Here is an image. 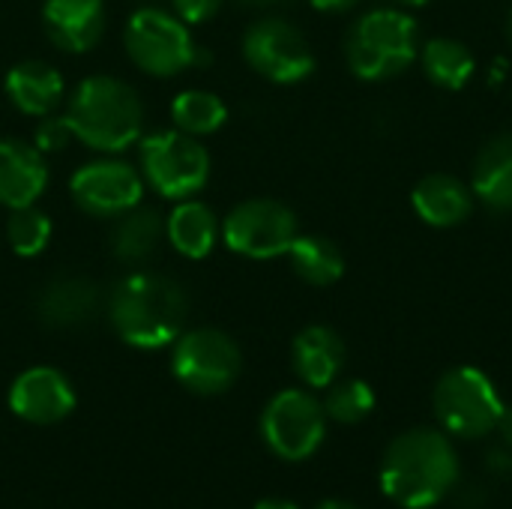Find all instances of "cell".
<instances>
[{
    "label": "cell",
    "instance_id": "18",
    "mask_svg": "<svg viewBox=\"0 0 512 509\" xmlns=\"http://www.w3.org/2000/svg\"><path fill=\"white\" fill-rule=\"evenodd\" d=\"M99 309V288L84 276H57L51 279L36 303L39 318L48 327L69 330L87 324Z\"/></svg>",
    "mask_w": 512,
    "mask_h": 509
},
{
    "label": "cell",
    "instance_id": "26",
    "mask_svg": "<svg viewBox=\"0 0 512 509\" xmlns=\"http://www.w3.org/2000/svg\"><path fill=\"white\" fill-rule=\"evenodd\" d=\"M321 405H324L327 420H333L339 426H357L375 411V390L360 378L333 381L327 387V399Z\"/></svg>",
    "mask_w": 512,
    "mask_h": 509
},
{
    "label": "cell",
    "instance_id": "13",
    "mask_svg": "<svg viewBox=\"0 0 512 509\" xmlns=\"http://www.w3.org/2000/svg\"><path fill=\"white\" fill-rule=\"evenodd\" d=\"M9 408L15 417H21L27 423L51 426V423H60L72 414L75 390L63 372H57L51 366H33L12 381Z\"/></svg>",
    "mask_w": 512,
    "mask_h": 509
},
{
    "label": "cell",
    "instance_id": "21",
    "mask_svg": "<svg viewBox=\"0 0 512 509\" xmlns=\"http://www.w3.org/2000/svg\"><path fill=\"white\" fill-rule=\"evenodd\" d=\"M165 234L183 258L198 261L213 252L216 237H219V222H216V213L204 201L186 198L171 210L165 222Z\"/></svg>",
    "mask_w": 512,
    "mask_h": 509
},
{
    "label": "cell",
    "instance_id": "36",
    "mask_svg": "<svg viewBox=\"0 0 512 509\" xmlns=\"http://www.w3.org/2000/svg\"><path fill=\"white\" fill-rule=\"evenodd\" d=\"M390 3H396V6H402V9H417V6H426V3H432V0H390Z\"/></svg>",
    "mask_w": 512,
    "mask_h": 509
},
{
    "label": "cell",
    "instance_id": "2",
    "mask_svg": "<svg viewBox=\"0 0 512 509\" xmlns=\"http://www.w3.org/2000/svg\"><path fill=\"white\" fill-rule=\"evenodd\" d=\"M183 288L159 273H129L108 297V318L117 336L141 351H156L183 333L186 324Z\"/></svg>",
    "mask_w": 512,
    "mask_h": 509
},
{
    "label": "cell",
    "instance_id": "24",
    "mask_svg": "<svg viewBox=\"0 0 512 509\" xmlns=\"http://www.w3.org/2000/svg\"><path fill=\"white\" fill-rule=\"evenodd\" d=\"M291 267L294 273L315 288H327L336 285L345 273V255L342 249L318 234H297V240L288 249Z\"/></svg>",
    "mask_w": 512,
    "mask_h": 509
},
{
    "label": "cell",
    "instance_id": "25",
    "mask_svg": "<svg viewBox=\"0 0 512 509\" xmlns=\"http://www.w3.org/2000/svg\"><path fill=\"white\" fill-rule=\"evenodd\" d=\"M171 120L186 135H210L228 120L225 102L210 90H183L171 102Z\"/></svg>",
    "mask_w": 512,
    "mask_h": 509
},
{
    "label": "cell",
    "instance_id": "22",
    "mask_svg": "<svg viewBox=\"0 0 512 509\" xmlns=\"http://www.w3.org/2000/svg\"><path fill=\"white\" fill-rule=\"evenodd\" d=\"M162 234H165V222L159 210L138 204L117 216L111 228V252L123 264H141L159 249Z\"/></svg>",
    "mask_w": 512,
    "mask_h": 509
},
{
    "label": "cell",
    "instance_id": "31",
    "mask_svg": "<svg viewBox=\"0 0 512 509\" xmlns=\"http://www.w3.org/2000/svg\"><path fill=\"white\" fill-rule=\"evenodd\" d=\"M483 465H486V474H489L492 480H512V450L507 444L486 450Z\"/></svg>",
    "mask_w": 512,
    "mask_h": 509
},
{
    "label": "cell",
    "instance_id": "23",
    "mask_svg": "<svg viewBox=\"0 0 512 509\" xmlns=\"http://www.w3.org/2000/svg\"><path fill=\"white\" fill-rule=\"evenodd\" d=\"M426 78L441 90H462L474 78V54L465 42L450 36H435L420 48V57Z\"/></svg>",
    "mask_w": 512,
    "mask_h": 509
},
{
    "label": "cell",
    "instance_id": "1",
    "mask_svg": "<svg viewBox=\"0 0 512 509\" xmlns=\"http://www.w3.org/2000/svg\"><path fill=\"white\" fill-rule=\"evenodd\" d=\"M462 462L444 429L417 426L396 435L381 459V492L402 509H432L459 483Z\"/></svg>",
    "mask_w": 512,
    "mask_h": 509
},
{
    "label": "cell",
    "instance_id": "11",
    "mask_svg": "<svg viewBox=\"0 0 512 509\" xmlns=\"http://www.w3.org/2000/svg\"><path fill=\"white\" fill-rule=\"evenodd\" d=\"M243 57L273 84H297L315 69L312 45L294 24L282 18L255 21L243 36Z\"/></svg>",
    "mask_w": 512,
    "mask_h": 509
},
{
    "label": "cell",
    "instance_id": "4",
    "mask_svg": "<svg viewBox=\"0 0 512 509\" xmlns=\"http://www.w3.org/2000/svg\"><path fill=\"white\" fill-rule=\"evenodd\" d=\"M345 57L360 81H390L420 57V24L402 6H381L354 21Z\"/></svg>",
    "mask_w": 512,
    "mask_h": 509
},
{
    "label": "cell",
    "instance_id": "3",
    "mask_svg": "<svg viewBox=\"0 0 512 509\" xmlns=\"http://www.w3.org/2000/svg\"><path fill=\"white\" fill-rule=\"evenodd\" d=\"M72 135L99 153H120L132 147L144 126V108L138 93L111 75H93L84 78L72 99L66 114Z\"/></svg>",
    "mask_w": 512,
    "mask_h": 509
},
{
    "label": "cell",
    "instance_id": "8",
    "mask_svg": "<svg viewBox=\"0 0 512 509\" xmlns=\"http://www.w3.org/2000/svg\"><path fill=\"white\" fill-rule=\"evenodd\" d=\"M240 369H243L240 348L222 330L201 327V330L180 333L174 342L171 372L186 390L198 396H219L231 390L234 381L240 378Z\"/></svg>",
    "mask_w": 512,
    "mask_h": 509
},
{
    "label": "cell",
    "instance_id": "12",
    "mask_svg": "<svg viewBox=\"0 0 512 509\" xmlns=\"http://www.w3.org/2000/svg\"><path fill=\"white\" fill-rule=\"evenodd\" d=\"M72 201L96 219H117L141 204L144 180L123 159H96L75 171L69 180Z\"/></svg>",
    "mask_w": 512,
    "mask_h": 509
},
{
    "label": "cell",
    "instance_id": "10",
    "mask_svg": "<svg viewBox=\"0 0 512 509\" xmlns=\"http://www.w3.org/2000/svg\"><path fill=\"white\" fill-rule=\"evenodd\" d=\"M297 216L282 201L273 198H249L237 204L222 222V240L231 252L267 261L288 255L297 240Z\"/></svg>",
    "mask_w": 512,
    "mask_h": 509
},
{
    "label": "cell",
    "instance_id": "27",
    "mask_svg": "<svg viewBox=\"0 0 512 509\" xmlns=\"http://www.w3.org/2000/svg\"><path fill=\"white\" fill-rule=\"evenodd\" d=\"M6 240L12 246L15 255L21 258H33L39 255L48 240H51V219L36 210L33 204L30 207H18L9 213V222H6Z\"/></svg>",
    "mask_w": 512,
    "mask_h": 509
},
{
    "label": "cell",
    "instance_id": "15",
    "mask_svg": "<svg viewBox=\"0 0 512 509\" xmlns=\"http://www.w3.org/2000/svg\"><path fill=\"white\" fill-rule=\"evenodd\" d=\"M45 186L48 165L42 159V150L15 138H0V204H6L9 210L30 207L39 201Z\"/></svg>",
    "mask_w": 512,
    "mask_h": 509
},
{
    "label": "cell",
    "instance_id": "30",
    "mask_svg": "<svg viewBox=\"0 0 512 509\" xmlns=\"http://www.w3.org/2000/svg\"><path fill=\"white\" fill-rule=\"evenodd\" d=\"M453 495V501H456V507L459 509H486L489 507V501H492V492H489V486L486 483H480V480H468V483H456V489L450 492Z\"/></svg>",
    "mask_w": 512,
    "mask_h": 509
},
{
    "label": "cell",
    "instance_id": "16",
    "mask_svg": "<svg viewBox=\"0 0 512 509\" xmlns=\"http://www.w3.org/2000/svg\"><path fill=\"white\" fill-rule=\"evenodd\" d=\"M291 366L297 378L312 390H327L339 381L345 369V342L336 330L324 324H312L297 333L291 345Z\"/></svg>",
    "mask_w": 512,
    "mask_h": 509
},
{
    "label": "cell",
    "instance_id": "9",
    "mask_svg": "<svg viewBox=\"0 0 512 509\" xmlns=\"http://www.w3.org/2000/svg\"><path fill=\"white\" fill-rule=\"evenodd\" d=\"M261 438L270 453L285 462H303L315 456L327 438L324 405L306 390L276 393L261 414Z\"/></svg>",
    "mask_w": 512,
    "mask_h": 509
},
{
    "label": "cell",
    "instance_id": "32",
    "mask_svg": "<svg viewBox=\"0 0 512 509\" xmlns=\"http://www.w3.org/2000/svg\"><path fill=\"white\" fill-rule=\"evenodd\" d=\"M318 12H330V15H339V12H348L354 9L360 0H309Z\"/></svg>",
    "mask_w": 512,
    "mask_h": 509
},
{
    "label": "cell",
    "instance_id": "7",
    "mask_svg": "<svg viewBox=\"0 0 512 509\" xmlns=\"http://www.w3.org/2000/svg\"><path fill=\"white\" fill-rule=\"evenodd\" d=\"M123 42L132 63L156 78L177 75L198 60V48L189 33V24L156 6H144L132 12V18L126 21Z\"/></svg>",
    "mask_w": 512,
    "mask_h": 509
},
{
    "label": "cell",
    "instance_id": "5",
    "mask_svg": "<svg viewBox=\"0 0 512 509\" xmlns=\"http://www.w3.org/2000/svg\"><path fill=\"white\" fill-rule=\"evenodd\" d=\"M432 411L447 435L462 441H483L498 429L504 402L483 369L456 366L438 378L432 393Z\"/></svg>",
    "mask_w": 512,
    "mask_h": 509
},
{
    "label": "cell",
    "instance_id": "20",
    "mask_svg": "<svg viewBox=\"0 0 512 509\" xmlns=\"http://www.w3.org/2000/svg\"><path fill=\"white\" fill-rule=\"evenodd\" d=\"M471 192L495 213H512V132H501L480 150Z\"/></svg>",
    "mask_w": 512,
    "mask_h": 509
},
{
    "label": "cell",
    "instance_id": "37",
    "mask_svg": "<svg viewBox=\"0 0 512 509\" xmlns=\"http://www.w3.org/2000/svg\"><path fill=\"white\" fill-rule=\"evenodd\" d=\"M240 3H246V6H258V9H264V6H279V3H285V0H240Z\"/></svg>",
    "mask_w": 512,
    "mask_h": 509
},
{
    "label": "cell",
    "instance_id": "6",
    "mask_svg": "<svg viewBox=\"0 0 512 509\" xmlns=\"http://www.w3.org/2000/svg\"><path fill=\"white\" fill-rule=\"evenodd\" d=\"M141 168L153 192L168 201H186L207 186L210 153L195 135L180 129L153 132L141 141Z\"/></svg>",
    "mask_w": 512,
    "mask_h": 509
},
{
    "label": "cell",
    "instance_id": "34",
    "mask_svg": "<svg viewBox=\"0 0 512 509\" xmlns=\"http://www.w3.org/2000/svg\"><path fill=\"white\" fill-rule=\"evenodd\" d=\"M255 509H300L297 504H291V501H282V498H264V501H258Z\"/></svg>",
    "mask_w": 512,
    "mask_h": 509
},
{
    "label": "cell",
    "instance_id": "29",
    "mask_svg": "<svg viewBox=\"0 0 512 509\" xmlns=\"http://www.w3.org/2000/svg\"><path fill=\"white\" fill-rule=\"evenodd\" d=\"M174 3V15L183 21V24H201V21H210L222 0H171Z\"/></svg>",
    "mask_w": 512,
    "mask_h": 509
},
{
    "label": "cell",
    "instance_id": "35",
    "mask_svg": "<svg viewBox=\"0 0 512 509\" xmlns=\"http://www.w3.org/2000/svg\"><path fill=\"white\" fill-rule=\"evenodd\" d=\"M315 509H360V507H354V504H348V501H324V504H318Z\"/></svg>",
    "mask_w": 512,
    "mask_h": 509
},
{
    "label": "cell",
    "instance_id": "17",
    "mask_svg": "<svg viewBox=\"0 0 512 509\" xmlns=\"http://www.w3.org/2000/svg\"><path fill=\"white\" fill-rule=\"evenodd\" d=\"M414 213L432 228H456L474 213V192L453 174H429L411 192Z\"/></svg>",
    "mask_w": 512,
    "mask_h": 509
},
{
    "label": "cell",
    "instance_id": "33",
    "mask_svg": "<svg viewBox=\"0 0 512 509\" xmlns=\"http://www.w3.org/2000/svg\"><path fill=\"white\" fill-rule=\"evenodd\" d=\"M498 435H501V444H507L512 450V405L507 408L504 405V411H501V420H498V429H495Z\"/></svg>",
    "mask_w": 512,
    "mask_h": 509
},
{
    "label": "cell",
    "instance_id": "14",
    "mask_svg": "<svg viewBox=\"0 0 512 509\" xmlns=\"http://www.w3.org/2000/svg\"><path fill=\"white\" fill-rule=\"evenodd\" d=\"M42 24L48 39L72 54L93 48L105 30V3L102 0H45Z\"/></svg>",
    "mask_w": 512,
    "mask_h": 509
},
{
    "label": "cell",
    "instance_id": "28",
    "mask_svg": "<svg viewBox=\"0 0 512 509\" xmlns=\"http://www.w3.org/2000/svg\"><path fill=\"white\" fill-rule=\"evenodd\" d=\"M69 138H75V135H72V126L66 117H45L36 126V150H42V153H54V150L66 147Z\"/></svg>",
    "mask_w": 512,
    "mask_h": 509
},
{
    "label": "cell",
    "instance_id": "38",
    "mask_svg": "<svg viewBox=\"0 0 512 509\" xmlns=\"http://www.w3.org/2000/svg\"><path fill=\"white\" fill-rule=\"evenodd\" d=\"M507 36H510V45H512V9H510V21H507Z\"/></svg>",
    "mask_w": 512,
    "mask_h": 509
},
{
    "label": "cell",
    "instance_id": "19",
    "mask_svg": "<svg viewBox=\"0 0 512 509\" xmlns=\"http://www.w3.org/2000/svg\"><path fill=\"white\" fill-rule=\"evenodd\" d=\"M66 93L63 75L42 60H21L6 75L9 102L30 117H48Z\"/></svg>",
    "mask_w": 512,
    "mask_h": 509
}]
</instances>
